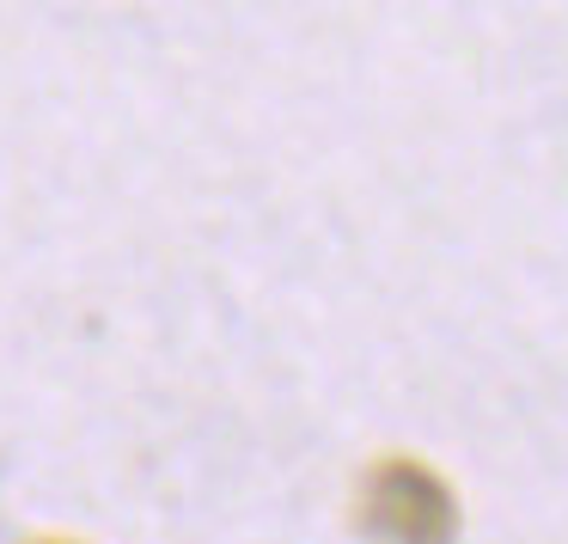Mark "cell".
Segmentation results:
<instances>
[{
	"label": "cell",
	"mask_w": 568,
	"mask_h": 544,
	"mask_svg": "<svg viewBox=\"0 0 568 544\" xmlns=\"http://www.w3.org/2000/svg\"><path fill=\"white\" fill-rule=\"evenodd\" d=\"M355 520L373 544H458V495L416 459H379L361 477Z\"/></svg>",
	"instance_id": "obj_1"
}]
</instances>
